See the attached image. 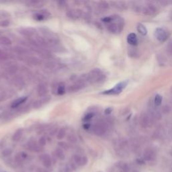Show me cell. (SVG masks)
Returning <instances> with one entry per match:
<instances>
[{
  "label": "cell",
  "mask_w": 172,
  "mask_h": 172,
  "mask_svg": "<svg viewBox=\"0 0 172 172\" xmlns=\"http://www.w3.org/2000/svg\"><path fill=\"white\" fill-rule=\"evenodd\" d=\"M37 172H49L47 169L43 168H39L37 169Z\"/></svg>",
  "instance_id": "39"
},
{
  "label": "cell",
  "mask_w": 172,
  "mask_h": 172,
  "mask_svg": "<svg viewBox=\"0 0 172 172\" xmlns=\"http://www.w3.org/2000/svg\"><path fill=\"white\" fill-rule=\"evenodd\" d=\"M171 93H172V88H171Z\"/></svg>",
  "instance_id": "46"
},
{
  "label": "cell",
  "mask_w": 172,
  "mask_h": 172,
  "mask_svg": "<svg viewBox=\"0 0 172 172\" xmlns=\"http://www.w3.org/2000/svg\"><path fill=\"white\" fill-rule=\"evenodd\" d=\"M27 148L33 152H40L42 150V147H40L39 143H37L34 139L29 140L28 142H27Z\"/></svg>",
  "instance_id": "8"
},
{
  "label": "cell",
  "mask_w": 172,
  "mask_h": 172,
  "mask_svg": "<svg viewBox=\"0 0 172 172\" xmlns=\"http://www.w3.org/2000/svg\"><path fill=\"white\" fill-rule=\"evenodd\" d=\"M20 34L22 35V36L25 37H32L35 34V30L32 28H20V30H18Z\"/></svg>",
  "instance_id": "13"
},
{
  "label": "cell",
  "mask_w": 172,
  "mask_h": 172,
  "mask_svg": "<svg viewBox=\"0 0 172 172\" xmlns=\"http://www.w3.org/2000/svg\"><path fill=\"white\" fill-rule=\"evenodd\" d=\"M47 92H48V89L47 85H46L44 83H40V84L38 85L37 94L39 97L43 98V97L46 96Z\"/></svg>",
  "instance_id": "14"
},
{
  "label": "cell",
  "mask_w": 172,
  "mask_h": 172,
  "mask_svg": "<svg viewBox=\"0 0 172 172\" xmlns=\"http://www.w3.org/2000/svg\"><path fill=\"white\" fill-rule=\"evenodd\" d=\"M136 30L138 31L140 34H141L142 36H145L147 34V28L145 27L143 24H138L136 26Z\"/></svg>",
  "instance_id": "21"
},
{
  "label": "cell",
  "mask_w": 172,
  "mask_h": 172,
  "mask_svg": "<svg viewBox=\"0 0 172 172\" xmlns=\"http://www.w3.org/2000/svg\"><path fill=\"white\" fill-rule=\"evenodd\" d=\"M40 160L41 161L42 165H44L46 168H50L52 165V159H51L50 156L45 153V154H42L40 156Z\"/></svg>",
  "instance_id": "11"
},
{
  "label": "cell",
  "mask_w": 172,
  "mask_h": 172,
  "mask_svg": "<svg viewBox=\"0 0 172 172\" xmlns=\"http://www.w3.org/2000/svg\"><path fill=\"white\" fill-rule=\"evenodd\" d=\"M112 109L111 108H108L105 110V113H106V114H109L112 112Z\"/></svg>",
  "instance_id": "41"
},
{
  "label": "cell",
  "mask_w": 172,
  "mask_h": 172,
  "mask_svg": "<svg viewBox=\"0 0 172 172\" xmlns=\"http://www.w3.org/2000/svg\"><path fill=\"white\" fill-rule=\"evenodd\" d=\"M67 140L70 142H71V143H76L77 141V136L74 134H69L67 135Z\"/></svg>",
  "instance_id": "29"
},
{
  "label": "cell",
  "mask_w": 172,
  "mask_h": 172,
  "mask_svg": "<svg viewBox=\"0 0 172 172\" xmlns=\"http://www.w3.org/2000/svg\"><path fill=\"white\" fill-rule=\"evenodd\" d=\"M66 91V87L65 85L63 83H60L57 86V90H56V92L59 95H63Z\"/></svg>",
  "instance_id": "24"
},
{
  "label": "cell",
  "mask_w": 172,
  "mask_h": 172,
  "mask_svg": "<svg viewBox=\"0 0 172 172\" xmlns=\"http://www.w3.org/2000/svg\"><path fill=\"white\" fill-rule=\"evenodd\" d=\"M42 4H43V2L41 1H30L29 2V5H31L30 6L39 7L40 5V6H42Z\"/></svg>",
  "instance_id": "32"
},
{
  "label": "cell",
  "mask_w": 172,
  "mask_h": 172,
  "mask_svg": "<svg viewBox=\"0 0 172 172\" xmlns=\"http://www.w3.org/2000/svg\"><path fill=\"white\" fill-rule=\"evenodd\" d=\"M128 83V80L122 81V82L118 83L117 85H116L113 88L104 91V92H102V94H105V95H117V94L120 93L125 90L126 86H127Z\"/></svg>",
  "instance_id": "2"
},
{
  "label": "cell",
  "mask_w": 172,
  "mask_h": 172,
  "mask_svg": "<svg viewBox=\"0 0 172 172\" xmlns=\"http://www.w3.org/2000/svg\"><path fill=\"white\" fill-rule=\"evenodd\" d=\"M67 16L71 19H77L80 18L82 15V11L79 9H73V10H69L67 11Z\"/></svg>",
  "instance_id": "12"
},
{
  "label": "cell",
  "mask_w": 172,
  "mask_h": 172,
  "mask_svg": "<svg viewBox=\"0 0 172 172\" xmlns=\"http://www.w3.org/2000/svg\"><path fill=\"white\" fill-rule=\"evenodd\" d=\"M55 154L56 157H57L60 160H63L65 158V155H64L63 150L61 148H56L55 149Z\"/></svg>",
  "instance_id": "22"
},
{
  "label": "cell",
  "mask_w": 172,
  "mask_h": 172,
  "mask_svg": "<svg viewBox=\"0 0 172 172\" xmlns=\"http://www.w3.org/2000/svg\"><path fill=\"white\" fill-rule=\"evenodd\" d=\"M94 116V114L93 113H88L87 114H86L84 118H83V121H85V122H88V121L91 120L92 119V118Z\"/></svg>",
  "instance_id": "34"
},
{
  "label": "cell",
  "mask_w": 172,
  "mask_h": 172,
  "mask_svg": "<svg viewBox=\"0 0 172 172\" xmlns=\"http://www.w3.org/2000/svg\"><path fill=\"white\" fill-rule=\"evenodd\" d=\"M128 55L130 56L131 57L135 58L137 57L139 55V52L135 48H130L128 50Z\"/></svg>",
  "instance_id": "28"
},
{
  "label": "cell",
  "mask_w": 172,
  "mask_h": 172,
  "mask_svg": "<svg viewBox=\"0 0 172 172\" xmlns=\"http://www.w3.org/2000/svg\"><path fill=\"white\" fill-rule=\"evenodd\" d=\"M108 128V125L106 121L99 120L94 125L93 132L97 136H102L106 133Z\"/></svg>",
  "instance_id": "3"
},
{
  "label": "cell",
  "mask_w": 172,
  "mask_h": 172,
  "mask_svg": "<svg viewBox=\"0 0 172 172\" xmlns=\"http://www.w3.org/2000/svg\"><path fill=\"white\" fill-rule=\"evenodd\" d=\"M15 51L18 54H20V55H23V54H26L28 51H27L26 49H24L23 48L21 47H16L15 48Z\"/></svg>",
  "instance_id": "35"
},
{
  "label": "cell",
  "mask_w": 172,
  "mask_h": 172,
  "mask_svg": "<svg viewBox=\"0 0 172 172\" xmlns=\"http://www.w3.org/2000/svg\"><path fill=\"white\" fill-rule=\"evenodd\" d=\"M155 36L156 37V39L161 42L166 41V40L168 39V32H167L165 30H164L163 28H158L155 30Z\"/></svg>",
  "instance_id": "5"
},
{
  "label": "cell",
  "mask_w": 172,
  "mask_h": 172,
  "mask_svg": "<svg viewBox=\"0 0 172 172\" xmlns=\"http://www.w3.org/2000/svg\"><path fill=\"white\" fill-rule=\"evenodd\" d=\"M8 24H9V21H4V22H2V23H1V25L2 26H7Z\"/></svg>",
  "instance_id": "42"
},
{
  "label": "cell",
  "mask_w": 172,
  "mask_h": 172,
  "mask_svg": "<svg viewBox=\"0 0 172 172\" xmlns=\"http://www.w3.org/2000/svg\"><path fill=\"white\" fill-rule=\"evenodd\" d=\"M167 51L169 55H172V40L169 42L168 46H167Z\"/></svg>",
  "instance_id": "37"
},
{
  "label": "cell",
  "mask_w": 172,
  "mask_h": 172,
  "mask_svg": "<svg viewBox=\"0 0 172 172\" xmlns=\"http://www.w3.org/2000/svg\"><path fill=\"white\" fill-rule=\"evenodd\" d=\"M155 157L156 153L155 150L151 149V148H147V149H145L143 152V157L145 160L151 161L155 159Z\"/></svg>",
  "instance_id": "10"
},
{
  "label": "cell",
  "mask_w": 172,
  "mask_h": 172,
  "mask_svg": "<svg viewBox=\"0 0 172 172\" xmlns=\"http://www.w3.org/2000/svg\"><path fill=\"white\" fill-rule=\"evenodd\" d=\"M8 55L2 50L0 49V60H7Z\"/></svg>",
  "instance_id": "36"
},
{
  "label": "cell",
  "mask_w": 172,
  "mask_h": 172,
  "mask_svg": "<svg viewBox=\"0 0 172 172\" xmlns=\"http://www.w3.org/2000/svg\"><path fill=\"white\" fill-rule=\"evenodd\" d=\"M50 99L51 97L50 96H46L44 97H43V98L37 99V100L34 102L33 108L35 109H39L40 108H41L42 106H44V104L48 103V102H49Z\"/></svg>",
  "instance_id": "9"
},
{
  "label": "cell",
  "mask_w": 172,
  "mask_h": 172,
  "mask_svg": "<svg viewBox=\"0 0 172 172\" xmlns=\"http://www.w3.org/2000/svg\"><path fill=\"white\" fill-rule=\"evenodd\" d=\"M64 171L65 172H72L73 170L71 167H70L69 165H67L65 167V169H64Z\"/></svg>",
  "instance_id": "40"
},
{
  "label": "cell",
  "mask_w": 172,
  "mask_h": 172,
  "mask_svg": "<svg viewBox=\"0 0 172 172\" xmlns=\"http://www.w3.org/2000/svg\"><path fill=\"white\" fill-rule=\"evenodd\" d=\"M170 18L172 20V11H171V14H170Z\"/></svg>",
  "instance_id": "44"
},
{
  "label": "cell",
  "mask_w": 172,
  "mask_h": 172,
  "mask_svg": "<svg viewBox=\"0 0 172 172\" xmlns=\"http://www.w3.org/2000/svg\"><path fill=\"white\" fill-rule=\"evenodd\" d=\"M106 76L100 69L96 68L91 70L87 75V82L91 83H99L103 82Z\"/></svg>",
  "instance_id": "1"
},
{
  "label": "cell",
  "mask_w": 172,
  "mask_h": 172,
  "mask_svg": "<svg viewBox=\"0 0 172 172\" xmlns=\"http://www.w3.org/2000/svg\"><path fill=\"white\" fill-rule=\"evenodd\" d=\"M66 136V130L64 128H61L59 129L57 134H56V138L59 140L63 139Z\"/></svg>",
  "instance_id": "26"
},
{
  "label": "cell",
  "mask_w": 172,
  "mask_h": 172,
  "mask_svg": "<svg viewBox=\"0 0 172 172\" xmlns=\"http://www.w3.org/2000/svg\"><path fill=\"white\" fill-rule=\"evenodd\" d=\"M133 172H139V171H133Z\"/></svg>",
  "instance_id": "45"
},
{
  "label": "cell",
  "mask_w": 172,
  "mask_h": 172,
  "mask_svg": "<svg viewBox=\"0 0 172 172\" xmlns=\"http://www.w3.org/2000/svg\"><path fill=\"white\" fill-rule=\"evenodd\" d=\"M98 6L102 11H106L109 8V4L106 1H101L99 2Z\"/></svg>",
  "instance_id": "25"
},
{
  "label": "cell",
  "mask_w": 172,
  "mask_h": 172,
  "mask_svg": "<svg viewBox=\"0 0 172 172\" xmlns=\"http://www.w3.org/2000/svg\"><path fill=\"white\" fill-rule=\"evenodd\" d=\"M12 40L7 36L0 37V44L3 46H10L12 44Z\"/></svg>",
  "instance_id": "23"
},
{
  "label": "cell",
  "mask_w": 172,
  "mask_h": 172,
  "mask_svg": "<svg viewBox=\"0 0 172 172\" xmlns=\"http://www.w3.org/2000/svg\"><path fill=\"white\" fill-rule=\"evenodd\" d=\"M27 99H28V97L23 96V97H21V98H19L18 99H15V100L12 102V108H18V106H20V105L24 104V102L27 100Z\"/></svg>",
  "instance_id": "17"
},
{
  "label": "cell",
  "mask_w": 172,
  "mask_h": 172,
  "mask_svg": "<svg viewBox=\"0 0 172 172\" xmlns=\"http://www.w3.org/2000/svg\"><path fill=\"white\" fill-rule=\"evenodd\" d=\"M162 100H163L162 96L159 95V94H157V95L155 96L153 102H154V104L156 106H159L161 105V103H162Z\"/></svg>",
  "instance_id": "27"
},
{
  "label": "cell",
  "mask_w": 172,
  "mask_h": 172,
  "mask_svg": "<svg viewBox=\"0 0 172 172\" xmlns=\"http://www.w3.org/2000/svg\"><path fill=\"white\" fill-rule=\"evenodd\" d=\"M142 12L144 14L149 16H154L157 13V10L154 5L151 4H148L142 9Z\"/></svg>",
  "instance_id": "6"
},
{
  "label": "cell",
  "mask_w": 172,
  "mask_h": 172,
  "mask_svg": "<svg viewBox=\"0 0 172 172\" xmlns=\"http://www.w3.org/2000/svg\"><path fill=\"white\" fill-rule=\"evenodd\" d=\"M98 172H102V171H98Z\"/></svg>",
  "instance_id": "47"
},
{
  "label": "cell",
  "mask_w": 172,
  "mask_h": 172,
  "mask_svg": "<svg viewBox=\"0 0 172 172\" xmlns=\"http://www.w3.org/2000/svg\"><path fill=\"white\" fill-rule=\"evenodd\" d=\"M73 160L77 166H85L88 163V159L86 156L75 155L73 157Z\"/></svg>",
  "instance_id": "7"
},
{
  "label": "cell",
  "mask_w": 172,
  "mask_h": 172,
  "mask_svg": "<svg viewBox=\"0 0 172 172\" xmlns=\"http://www.w3.org/2000/svg\"><path fill=\"white\" fill-rule=\"evenodd\" d=\"M27 157H28V155H27L26 153H18V154H16L15 156V161L18 164H21L23 163V161L26 159Z\"/></svg>",
  "instance_id": "18"
},
{
  "label": "cell",
  "mask_w": 172,
  "mask_h": 172,
  "mask_svg": "<svg viewBox=\"0 0 172 172\" xmlns=\"http://www.w3.org/2000/svg\"><path fill=\"white\" fill-rule=\"evenodd\" d=\"M90 125H88V124H85V125L83 126V127H84L86 129V130H87V129L90 128Z\"/></svg>",
  "instance_id": "43"
},
{
  "label": "cell",
  "mask_w": 172,
  "mask_h": 172,
  "mask_svg": "<svg viewBox=\"0 0 172 172\" xmlns=\"http://www.w3.org/2000/svg\"><path fill=\"white\" fill-rule=\"evenodd\" d=\"M24 130L22 128H18L15 131L12 136V141L14 142H18L21 139L22 136L23 135Z\"/></svg>",
  "instance_id": "19"
},
{
  "label": "cell",
  "mask_w": 172,
  "mask_h": 172,
  "mask_svg": "<svg viewBox=\"0 0 172 172\" xmlns=\"http://www.w3.org/2000/svg\"><path fill=\"white\" fill-rule=\"evenodd\" d=\"M83 86H84V84H83V83H82L80 82L76 83L73 85H71L69 86V87H68V91L70 93L77 92V91L82 90V89L83 87Z\"/></svg>",
  "instance_id": "15"
},
{
  "label": "cell",
  "mask_w": 172,
  "mask_h": 172,
  "mask_svg": "<svg viewBox=\"0 0 172 172\" xmlns=\"http://www.w3.org/2000/svg\"><path fill=\"white\" fill-rule=\"evenodd\" d=\"M59 145L62 148H64V149H67V145L66 142H60L59 143Z\"/></svg>",
  "instance_id": "38"
},
{
  "label": "cell",
  "mask_w": 172,
  "mask_h": 172,
  "mask_svg": "<svg viewBox=\"0 0 172 172\" xmlns=\"http://www.w3.org/2000/svg\"><path fill=\"white\" fill-rule=\"evenodd\" d=\"M140 124L143 128H150L153 125V118L149 113H142L140 116Z\"/></svg>",
  "instance_id": "4"
},
{
  "label": "cell",
  "mask_w": 172,
  "mask_h": 172,
  "mask_svg": "<svg viewBox=\"0 0 172 172\" xmlns=\"http://www.w3.org/2000/svg\"><path fill=\"white\" fill-rule=\"evenodd\" d=\"M18 67L16 65H11L7 69V71L10 74H14L18 71Z\"/></svg>",
  "instance_id": "30"
},
{
  "label": "cell",
  "mask_w": 172,
  "mask_h": 172,
  "mask_svg": "<svg viewBox=\"0 0 172 172\" xmlns=\"http://www.w3.org/2000/svg\"><path fill=\"white\" fill-rule=\"evenodd\" d=\"M127 42L131 46H136L138 44V39L136 35L134 33H130L127 36Z\"/></svg>",
  "instance_id": "16"
},
{
  "label": "cell",
  "mask_w": 172,
  "mask_h": 172,
  "mask_svg": "<svg viewBox=\"0 0 172 172\" xmlns=\"http://www.w3.org/2000/svg\"><path fill=\"white\" fill-rule=\"evenodd\" d=\"M50 16L49 12H48L46 11V12H41L39 13H36L34 15V18L35 20H36L38 21H41L43 20L44 19L47 18V17Z\"/></svg>",
  "instance_id": "20"
},
{
  "label": "cell",
  "mask_w": 172,
  "mask_h": 172,
  "mask_svg": "<svg viewBox=\"0 0 172 172\" xmlns=\"http://www.w3.org/2000/svg\"><path fill=\"white\" fill-rule=\"evenodd\" d=\"M12 150L10 149V148H7V149H4L1 151V155L3 157H8V156H10L12 155Z\"/></svg>",
  "instance_id": "31"
},
{
  "label": "cell",
  "mask_w": 172,
  "mask_h": 172,
  "mask_svg": "<svg viewBox=\"0 0 172 172\" xmlns=\"http://www.w3.org/2000/svg\"><path fill=\"white\" fill-rule=\"evenodd\" d=\"M47 144V139L44 136H41L39 140V145L40 147H44Z\"/></svg>",
  "instance_id": "33"
}]
</instances>
